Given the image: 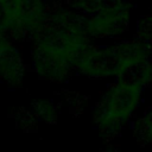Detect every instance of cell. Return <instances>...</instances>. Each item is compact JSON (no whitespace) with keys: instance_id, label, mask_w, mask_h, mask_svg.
Listing matches in <instances>:
<instances>
[{"instance_id":"1","label":"cell","mask_w":152,"mask_h":152,"mask_svg":"<svg viewBox=\"0 0 152 152\" xmlns=\"http://www.w3.org/2000/svg\"><path fill=\"white\" fill-rule=\"evenodd\" d=\"M63 19L57 20L55 26L42 31L32 52V68L39 77L62 82L70 69H76V62L81 52L88 46L83 20L69 19L63 13Z\"/></svg>"},{"instance_id":"2","label":"cell","mask_w":152,"mask_h":152,"mask_svg":"<svg viewBox=\"0 0 152 152\" xmlns=\"http://www.w3.org/2000/svg\"><path fill=\"white\" fill-rule=\"evenodd\" d=\"M144 89L145 86L134 75L114 78L106 88L93 109L94 125L103 137H115L133 124Z\"/></svg>"},{"instance_id":"3","label":"cell","mask_w":152,"mask_h":152,"mask_svg":"<svg viewBox=\"0 0 152 152\" xmlns=\"http://www.w3.org/2000/svg\"><path fill=\"white\" fill-rule=\"evenodd\" d=\"M83 25L89 38L109 39L120 36L129 25V10L124 0L107 1L88 19L83 20Z\"/></svg>"},{"instance_id":"4","label":"cell","mask_w":152,"mask_h":152,"mask_svg":"<svg viewBox=\"0 0 152 152\" xmlns=\"http://www.w3.org/2000/svg\"><path fill=\"white\" fill-rule=\"evenodd\" d=\"M133 131L137 140L152 145V108L145 109L133 121Z\"/></svg>"},{"instance_id":"5","label":"cell","mask_w":152,"mask_h":152,"mask_svg":"<svg viewBox=\"0 0 152 152\" xmlns=\"http://www.w3.org/2000/svg\"><path fill=\"white\" fill-rule=\"evenodd\" d=\"M142 20L137 26V33L140 38L151 42L152 39V7L148 14L145 15V18H141Z\"/></svg>"},{"instance_id":"6","label":"cell","mask_w":152,"mask_h":152,"mask_svg":"<svg viewBox=\"0 0 152 152\" xmlns=\"http://www.w3.org/2000/svg\"><path fill=\"white\" fill-rule=\"evenodd\" d=\"M145 87L152 84V62H146L142 66H140L134 74H133Z\"/></svg>"}]
</instances>
